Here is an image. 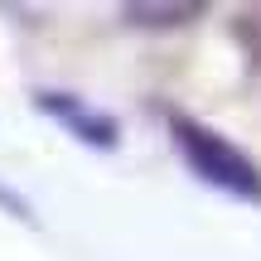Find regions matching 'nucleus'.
Wrapping results in <instances>:
<instances>
[{"label":"nucleus","instance_id":"obj_3","mask_svg":"<svg viewBox=\"0 0 261 261\" xmlns=\"http://www.w3.org/2000/svg\"><path fill=\"white\" fill-rule=\"evenodd\" d=\"M126 15H130V19H189V15H198V5H179V10H145V5H130Z\"/></svg>","mask_w":261,"mask_h":261},{"label":"nucleus","instance_id":"obj_1","mask_svg":"<svg viewBox=\"0 0 261 261\" xmlns=\"http://www.w3.org/2000/svg\"><path fill=\"white\" fill-rule=\"evenodd\" d=\"M174 136H179V150H184V160L194 165L198 179H208V184L227 189V194H237V198L261 203V174H256V165L242 150H232L223 136L184 121V116H174Z\"/></svg>","mask_w":261,"mask_h":261},{"label":"nucleus","instance_id":"obj_2","mask_svg":"<svg viewBox=\"0 0 261 261\" xmlns=\"http://www.w3.org/2000/svg\"><path fill=\"white\" fill-rule=\"evenodd\" d=\"M44 107H48L54 116H63L73 130H87L97 145H112V121H92L87 112H73V107H68V97H44Z\"/></svg>","mask_w":261,"mask_h":261}]
</instances>
